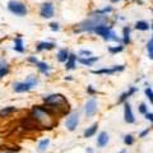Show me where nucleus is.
I'll return each mask as SVG.
<instances>
[{
    "label": "nucleus",
    "mask_w": 153,
    "mask_h": 153,
    "mask_svg": "<svg viewBox=\"0 0 153 153\" xmlns=\"http://www.w3.org/2000/svg\"><path fill=\"white\" fill-rule=\"evenodd\" d=\"M108 18L107 16H92L91 19H87V21L82 22L78 26V28H75L74 32H93L94 28L97 26L101 25H107Z\"/></svg>",
    "instance_id": "nucleus-1"
},
{
    "label": "nucleus",
    "mask_w": 153,
    "mask_h": 153,
    "mask_svg": "<svg viewBox=\"0 0 153 153\" xmlns=\"http://www.w3.org/2000/svg\"><path fill=\"white\" fill-rule=\"evenodd\" d=\"M38 83V80L35 75H28L27 79L25 82H17L13 84V89L14 92L17 93H23V92H28V91H31L33 87H36Z\"/></svg>",
    "instance_id": "nucleus-2"
},
{
    "label": "nucleus",
    "mask_w": 153,
    "mask_h": 153,
    "mask_svg": "<svg viewBox=\"0 0 153 153\" xmlns=\"http://www.w3.org/2000/svg\"><path fill=\"white\" fill-rule=\"evenodd\" d=\"M31 117L36 123L41 124H47V121L50 120V111L44 106H35L31 111Z\"/></svg>",
    "instance_id": "nucleus-3"
},
{
    "label": "nucleus",
    "mask_w": 153,
    "mask_h": 153,
    "mask_svg": "<svg viewBox=\"0 0 153 153\" xmlns=\"http://www.w3.org/2000/svg\"><path fill=\"white\" fill-rule=\"evenodd\" d=\"M94 33H97L98 36H101L105 41H116L119 42L120 40L117 38L116 33L112 31V27L111 26H107V25H101V26H97L94 28Z\"/></svg>",
    "instance_id": "nucleus-4"
},
{
    "label": "nucleus",
    "mask_w": 153,
    "mask_h": 153,
    "mask_svg": "<svg viewBox=\"0 0 153 153\" xmlns=\"http://www.w3.org/2000/svg\"><path fill=\"white\" fill-rule=\"evenodd\" d=\"M8 10L17 17H25L27 14V7L19 0H9L8 1Z\"/></svg>",
    "instance_id": "nucleus-5"
},
{
    "label": "nucleus",
    "mask_w": 153,
    "mask_h": 153,
    "mask_svg": "<svg viewBox=\"0 0 153 153\" xmlns=\"http://www.w3.org/2000/svg\"><path fill=\"white\" fill-rule=\"evenodd\" d=\"M44 102L46 105H50V106L60 107L61 105L66 103V100H65L64 96H61V94H50V96H47V97L44 98Z\"/></svg>",
    "instance_id": "nucleus-6"
},
{
    "label": "nucleus",
    "mask_w": 153,
    "mask_h": 153,
    "mask_svg": "<svg viewBox=\"0 0 153 153\" xmlns=\"http://www.w3.org/2000/svg\"><path fill=\"white\" fill-rule=\"evenodd\" d=\"M54 13H55V9H54V5L52 3H44L41 5V9H40V14L42 18H52L54 17Z\"/></svg>",
    "instance_id": "nucleus-7"
},
{
    "label": "nucleus",
    "mask_w": 153,
    "mask_h": 153,
    "mask_svg": "<svg viewBox=\"0 0 153 153\" xmlns=\"http://www.w3.org/2000/svg\"><path fill=\"white\" fill-rule=\"evenodd\" d=\"M124 69H125V66L124 65H115L112 66V68H102V69H98V70H92L93 74H114L116 73V71H123Z\"/></svg>",
    "instance_id": "nucleus-8"
},
{
    "label": "nucleus",
    "mask_w": 153,
    "mask_h": 153,
    "mask_svg": "<svg viewBox=\"0 0 153 153\" xmlns=\"http://www.w3.org/2000/svg\"><path fill=\"white\" fill-rule=\"evenodd\" d=\"M78 123H79V116H78V114H76V112H74V114H71L68 119H66L65 126L68 128V130L73 131V130H75V128H76V125H78Z\"/></svg>",
    "instance_id": "nucleus-9"
},
{
    "label": "nucleus",
    "mask_w": 153,
    "mask_h": 153,
    "mask_svg": "<svg viewBox=\"0 0 153 153\" xmlns=\"http://www.w3.org/2000/svg\"><path fill=\"white\" fill-rule=\"evenodd\" d=\"M124 117H125V121H126L128 124H133L134 121H135V117H134L131 106H130V105H129L128 102L124 105Z\"/></svg>",
    "instance_id": "nucleus-10"
},
{
    "label": "nucleus",
    "mask_w": 153,
    "mask_h": 153,
    "mask_svg": "<svg viewBox=\"0 0 153 153\" xmlns=\"http://www.w3.org/2000/svg\"><path fill=\"white\" fill-rule=\"evenodd\" d=\"M96 111H97V102L92 98L85 103V115H87L88 117H91L96 114Z\"/></svg>",
    "instance_id": "nucleus-11"
},
{
    "label": "nucleus",
    "mask_w": 153,
    "mask_h": 153,
    "mask_svg": "<svg viewBox=\"0 0 153 153\" xmlns=\"http://www.w3.org/2000/svg\"><path fill=\"white\" fill-rule=\"evenodd\" d=\"M98 60V56H89V57H78V61L82 65L85 66H92L96 61Z\"/></svg>",
    "instance_id": "nucleus-12"
},
{
    "label": "nucleus",
    "mask_w": 153,
    "mask_h": 153,
    "mask_svg": "<svg viewBox=\"0 0 153 153\" xmlns=\"http://www.w3.org/2000/svg\"><path fill=\"white\" fill-rule=\"evenodd\" d=\"M36 66H37L38 70H40L42 74H46V75H49L50 70H51V66L47 64V63H45V61H37Z\"/></svg>",
    "instance_id": "nucleus-13"
},
{
    "label": "nucleus",
    "mask_w": 153,
    "mask_h": 153,
    "mask_svg": "<svg viewBox=\"0 0 153 153\" xmlns=\"http://www.w3.org/2000/svg\"><path fill=\"white\" fill-rule=\"evenodd\" d=\"M108 143V134L106 131L100 133V135L97 138V146L98 147H105Z\"/></svg>",
    "instance_id": "nucleus-14"
},
{
    "label": "nucleus",
    "mask_w": 153,
    "mask_h": 153,
    "mask_svg": "<svg viewBox=\"0 0 153 153\" xmlns=\"http://www.w3.org/2000/svg\"><path fill=\"white\" fill-rule=\"evenodd\" d=\"M75 63H76V56L74 54H70L68 60L65 61V69L66 70H71L75 68Z\"/></svg>",
    "instance_id": "nucleus-15"
},
{
    "label": "nucleus",
    "mask_w": 153,
    "mask_h": 153,
    "mask_svg": "<svg viewBox=\"0 0 153 153\" xmlns=\"http://www.w3.org/2000/svg\"><path fill=\"white\" fill-rule=\"evenodd\" d=\"M13 50H16L17 52H23V51H25V45H23V40H22L21 36H18L16 40H14Z\"/></svg>",
    "instance_id": "nucleus-16"
},
{
    "label": "nucleus",
    "mask_w": 153,
    "mask_h": 153,
    "mask_svg": "<svg viewBox=\"0 0 153 153\" xmlns=\"http://www.w3.org/2000/svg\"><path fill=\"white\" fill-rule=\"evenodd\" d=\"M69 55H70V52L66 50V49H61V50H59V52H57V60L60 61V63H65L66 60H68V57H69Z\"/></svg>",
    "instance_id": "nucleus-17"
},
{
    "label": "nucleus",
    "mask_w": 153,
    "mask_h": 153,
    "mask_svg": "<svg viewBox=\"0 0 153 153\" xmlns=\"http://www.w3.org/2000/svg\"><path fill=\"white\" fill-rule=\"evenodd\" d=\"M56 45L54 42H40L37 45V51H44V50H52Z\"/></svg>",
    "instance_id": "nucleus-18"
},
{
    "label": "nucleus",
    "mask_w": 153,
    "mask_h": 153,
    "mask_svg": "<svg viewBox=\"0 0 153 153\" xmlns=\"http://www.w3.org/2000/svg\"><path fill=\"white\" fill-rule=\"evenodd\" d=\"M123 44L128 45L130 44V27H124L123 30Z\"/></svg>",
    "instance_id": "nucleus-19"
},
{
    "label": "nucleus",
    "mask_w": 153,
    "mask_h": 153,
    "mask_svg": "<svg viewBox=\"0 0 153 153\" xmlns=\"http://www.w3.org/2000/svg\"><path fill=\"white\" fill-rule=\"evenodd\" d=\"M135 28L138 31H148L151 28V26L148 25V22H146V21H138L135 23Z\"/></svg>",
    "instance_id": "nucleus-20"
},
{
    "label": "nucleus",
    "mask_w": 153,
    "mask_h": 153,
    "mask_svg": "<svg viewBox=\"0 0 153 153\" xmlns=\"http://www.w3.org/2000/svg\"><path fill=\"white\" fill-rule=\"evenodd\" d=\"M14 111H16V107H14V106H8L5 108L0 110V117H7L10 114H13Z\"/></svg>",
    "instance_id": "nucleus-21"
},
{
    "label": "nucleus",
    "mask_w": 153,
    "mask_h": 153,
    "mask_svg": "<svg viewBox=\"0 0 153 153\" xmlns=\"http://www.w3.org/2000/svg\"><path fill=\"white\" fill-rule=\"evenodd\" d=\"M137 92V88L135 87H131L130 89H129L128 91V92H125V93H123L121 96H120V98H119V102H124V101H125V100L128 98V97H130V96L133 94V93H135Z\"/></svg>",
    "instance_id": "nucleus-22"
},
{
    "label": "nucleus",
    "mask_w": 153,
    "mask_h": 153,
    "mask_svg": "<svg viewBox=\"0 0 153 153\" xmlns=\"http://www.w3.org/2000/svg\"><path fill=\"white\" fill-rule=\"evenodd\" d=\"M97 128H98L97 124H93L92 126H89L87 130L84 131V138H91L92 135H94V133L97 131Z\"/></svg>",
    "instance_id": "nucleus-23"
},
{
    "label": "nucleus",
    "mask_w": 153,
    "mask_h": 153,
    "mask_svg": "<svg viewBox=\"0 0 153 153\" xmlns=\"http://www.w3.org/2000/svg\"><path fill=\"white\" fill-rule=\"evenodd\" d=\"M50 144V139H42L40 143H38V152H44L47 149V147Z\"/></svg>",
    "instance_id": "nucleus-24"
},
{
    "label": "nucleus",
    "mask_w": 153,
    "mask_h": 153,
    "mask_svg": "<svg viewBox=\"0 0 153 153\" xmlns=\"http://www.w3.org/2000/svg\"><path fill=\"white\" fill-rule=\"evenodd\" d=\"M124 50V45H117V46H110L108 47V52L110 54H117Z\"/></svg>",
    "instance_id": "nucleus-25"
},
{
    "label": "nucleus",
    "mask_w": 153,
    "mask_h": 153,
    "mask_svg": "<svg viewBox=\"0 0 153 153\" xmlns=\"http://www.w3.org/2000/svg\"><path fill=\"white\" fill-rule=\"evenodd\" d=\"M147 50H148V55H149V59L153 60V40H152V38L147 42Z\"/></svg>",
    "instance_id": "nucleus-26"
},
{
    "label": "nucleus",
    "mask_w": 153,
    "mask_h": 153,
    "mask_svg": "<svg viewBox=\"0 0 153 153\" xmlns=\"http://www.w3.org/2000/svg\"><path fill=\"white\" fill-rule=\"evenodd\" d=\"M144 92H146V96H147V97H148V98H149V101H151V103L153 105V91H152V88H149V87H147V88H146V91H144Z\"/></svg>",
    "instance_id": "nucleus-27"
},
{
    "label": "nucleus",
    "mask_w": 153,
    "mask_h": 153,
    "mask_svg": "<svg viewBox=\"0 0 153 153\" xmlns=\"http://www.w3.org/2000/svg\"><path fill=\"white\" fill-rule=\"evenodd\" d=\"M8 73H9V65H5V66H1V68H0V78L5 76Z\"/></svg>",
    "instance_id": "nucleus-28"
},
{
    "label": "nucleus",
    "mask_w": 153,
    "mask_h": 153,
    "mask_svg": "<svg viewBox=\"0 0 153 153\" xmlns=\"http://www.w3.org/2000/svg\"><path fill=\"white\" fill-rule=\"evenodd\" d=\"M124 143H125L126 146H131L134 143V139H133V135H126L124 138Z\"/></svg>",
    "instance_id": "nucleus-29"
},
{
    "label": "nucleus",
    "mask_w": 153,
    "mask_h": 153,
    "mask_svg": "<svg viewBox=\"0 0 153 153\" xmlns=\"http://www.w3.org/2000/svg\"><path fill=\"white\" fill-rule=\"evenodd\" d=\"M79 55L80 56H84V57H89V56H92V52H91L89 50H80L79 51Z\"/></svg>",
    "instance_id": "nucleus-30"
},
{
    "label": "nucleus",
    "mask_w": 153,
    "mask_h": 153,
    "mask_svg": "<svg viewBox=\"0 0 153 153\" xmlns=\"http://www.w3.org/2000/svg\"><path fill=\"white\" fill-rule=\"evenodd\" d=\"M139 112L143 114V115H146L148 112V110H147V105L146 103H140L139 105Z\"/></svg>",
    "instance_id": "nucleus-31"
},
{
    "label": "nucleus",
    "mask_w": 153,
    "mask_h": 153,
    "mask_svg": "<svg viewBox=\"0 0 153 153\" xmlns=\"http://www.w3.org/2000/svg\"><path fill=\"white\" fill-rule=\"evenodd\" d=\"M50 28H51L52 31H59L60 30V26H59V23L52 22V23H50Z\"/></svg>",
    "instance_id": "nucleus-32"
},
{
    "label": "nucleus",
    "mask_w": 153,
    "mask_h": 153,
    "mask_svg": "<svg viewBox=\"0 0 153 153\" xmlns=\"http://www.w3.org/2000/svg\"><path fill=\"white\" fill-rule=\"evenodd\" d=\"M146 119L152 123V126H153V114H152V112H147V114H146Z\"/></svg>",
    "instance_id": "nucleus-33"
},
{
    "label": "nucleus",
    "mask_w": 153,
    "mask_h": 153,
    "mask_svg": "<svg viewBox=\"0 0 153 153\" xmlns=\"http://www.w3.org/2000/svg\"><path fill=\"white\" fill-rule=\"evenodd\" d=\"M28 61H30V63H35V64H37V57H35V56H30L28 57Z\"/></svg>",
    "instance_id": "nucleus-34"
},
{
    "label": "nucleus",
    "mask_w": 153,
    "mask_h": 153,
    "mask_svg": "<svg viewBox=\"0 0 153 153\" xmlns=\"http://www.w3.org/2000/svg\"><path fill=\"white\" fill-rule=\"evenodd\" d=\"M87 91H88V93H91V94H92V93H94L96 92V91L92 88V85H88V87H87Z\"/></svg>",
    "instance_id": "nucleus-35"
},
{
    "label": "nucleus",
    "mask_w": 153,
    "mask_h": 153,
    "mask_svg": "<svg viewBox=\"0 0 153 153\" xmlns=\"http://www.w3.org/2000/svg\"><path fill=\"white\" fill-rule=\"evenodd\" d=\"M148 133H149V129H146V130H144V131H142V133H140V138H143V137H146V135H147V134H148Z\"/></svg>",
    "instance_id": "nucleus-36"
},
{
    "label": "nucleus",
    "mask_w": 153,
    "mask_h": 153,
    "mask_svg": "<svg viewBox=\"0 0 153 153\" xmlns=\"http://www.w3.org/2000/svg\"><path fill=\"white\" fill-rule=\"evenodd\" d=\"M5 65H8V64H7L3 59H0V68H1V66H5Z\"/></svg>",
    "instance_id": "nucleus-37"
},
{
    "label": "nucleus",
    "mask_w": 153,
    "mask_h": 153,
    "mask_svg": "<svg viewBox=\"0 0 153 153\" xmlns=\"http://www.w3.org/2000/svg\"><path fill=\"white\" fill-rule=\"evenodd\" d=\"M0 153H13L12 151H8V149H3V151H0Z\"/></svg>",
    "instance_id": "nucleus-38"
},
{
    "label": "nucleus",
    "mask_w": 153,
    "mask_h": 153,
    "mask_svg": "<svg viewBox=\"0 0 153 153\" xmlns=\"http://www.w3.org/2000/svg\"><path fill=\"white\" fill-rule=\"evenodd\" d=\"M111 3H117V1H120V0H110Z\"/></svg>",
    "instance_id": "nucleus-39"
},
{
    "label": "nucleus",
    "mask_w": 153,
    "mask_h": 153,
    "mask_svg": "<svg viewBox=\"0 0 153 153\" xmlns=\"http://www.w3.org/2000/svg\"><path fill=\"white\" fill-rule=\"evenodd\" d=\"M152 40H153V36H152Z\"/></svg>",
    "instance_id": "nucleus-40"
},
{
    "label": "nucleus",
    "mask_w": 153,
    "mask_h": 153,
    "mask_svg": "<svg viewBox=\"0 0 153 153\" xmlns=\"http://www.w3.org/2000/svg\"><path fill=\"white\" fill-rule=\"evenodd\" d=\"M152 28H153V25H152Z\"/></svg>",
    "instance_id": "nucleus-41"
}]
</instances>
